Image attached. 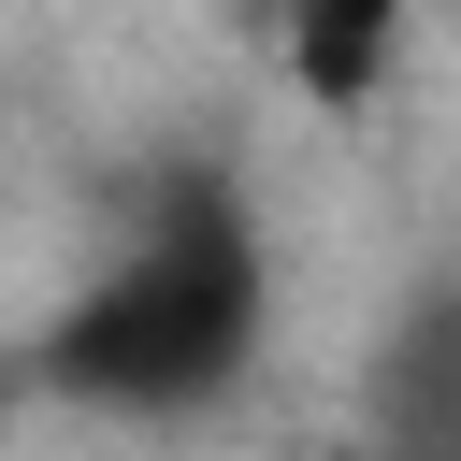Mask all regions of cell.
<instances>
[{"label":"cell","instance_id":"1","mask_svg":"<svg viewBox=\"0 0 461 461\" xmlns=\"http://www.w3.org/2000/svg\"><path fill=\"white\" fill-rule=\"evenodd\" d=\"M245 346H259V230H245V202L230 187H158L115 230V259H101L86 317H72V375L101 403L173 418V403L230 389Z\"/></svg>","mask_w":461,"mask_h":461},{"label":"cell","instance_id":"2","mask_svg":"<svg viewBox=\"0 0 461 461\" xmlns=\"http://www.w3.org/2000/svg\"><path fill=\"white\" fill-rule=\"evenodd\" d=\"M259 14H274V72H288L317 115H360V101L389 86L418 0H259Z\"/></svg>","mask_w":461,"mask_h":461}]
</instances>
